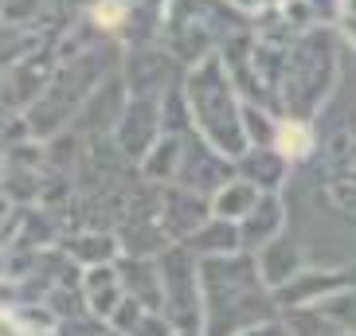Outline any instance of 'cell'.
Returning a JSON list of instances; mask_svg holds the SVG:
<instances>
[{
	"instance_id": "4fadbf2b",
	"label": "cell",
	"mask_w": 356,
	"mask_h": 336,
	"mask_svg": "<svg viewBox=\"0 0 356 336\" xmlns=\"http://www.w3.org/2000/svg\"><path fill=\"white\" fill-rule=\"evenodd\" d=\"M231 4H235V8H243L247 16H254V12H274L282 0H231Z\"/></svg>"
},
{
	"instance_id": "8992f818",
	"label": "cell",
	"mask_w": 356,
	"mask_h": 336,
	"mask_svg": "<svg viewBox=\"0 0 356 336\" xmlns=\"http://www.w3.org/2000/svg\"><path fill=\"white\" fill-rule=\"evenodd\" d=\"M239 168H243V180H251L259 192H278V184L286 180L290 160L278 149H247L239 157Z\"/></svg>"
},
{
	"instance_id": "7c38bea8",
	"label": "cell",
	"mask_w": 356,
	"mask_h": 336,
	"mask_svg": "<svg viewBox=\"0 0 356 336\" xmlns=\"http://www.w3.org/2000/svg\"><path fill=\"white\" fill-rule=\"evenodd\" d=\"M325 196H329V203H333L345 219L356 223V180L353 176H337L325 184Z\"/></svg>"
},
{
	"instance_id": "6da1fadb",
	"label": "cell",
	"mask_w": 356,
	"mask_h": 336,
	"mask_svg": "<svg viewBox=\"0 0 356 336\" xmlns=\"http://www.w3.org/2000/svg\"><path fill=\"white\" fill-rule=\"evenodd\" d=\"M188 94H192V110H196V126L208 137V145L223 160H239L251 149V141H247V129H243L239 86L231 78L227 63L204 59V67L192 74Z\"/></svg>"
},
{
	"instance_id": "7a4b0ae2",
	"label": "cell",
	"mask_w": 356,
	"mask_h": 336,
	"mask_svg": "<svg viewBox=\"0 0 356 336\" xmlns=\"http://www.w3.org/2000/svg\"><path fill=\"white\" fill-rule=\"evenodd\" d=\"M337 83V35L329 28H309L290 43L286 74L278 86V102L286 106V117H309L325 106Z\"/></svg>"
},
{
	"instance_id": "8fae6325",
	"label": "cell",
	"mask_w": 356,
	"mask_h": 336,
	"mask_svg": "<svg viewBox=\"0 0 356 336\" xmlns=\"http://www.w3.org/2000/svg\"><path fill=\"white\" fill-rule=\"evenodd\" d=\"M314 309H321L329 321H337L341 328H348V333L356 336V289L348 285V289H337L333 297H325L321 305H314Z\"/></svg>"
},
{
	"instance_id": "5bb4252c",
	"label": "cell",
	"mask_w": 356,
	"mask_h": 336,
	"mask_svg": "<svg viewBox=\"0 0 356 336\" xmlns=\"http://www.w3.org/2000/svg\"><path fill=\"white\" fill-rule=\"evenodd\" d=\"M243 336H293V333H290V325H274V321H262V325L247 328Z\"/></svg>"
},
{
	"instance_id": "277c9868",
	"label": "cell",
	"mask_w": 356,
	"mask_h": 336,
	"mask_svg": "<svg viewBox=\"0 0 356 336\" xmlns=\"http://www.w3.org/2000/svg\"><path fill=\"white\" fill-rule=\"evenodd\" d=\"M286 227V208L278 200V192H262V200L254 203V211L239 223V239L247 251H262L266 242H274Z\"/></svg>"
},
{
	"instance_id": "9a60e30c",
	"label": "cell",
	"mask_w": 356,
	"mask_h": 336,
	"mask_svg": "<svg viewBox=\"0 0 356 336\" xmlns=\"http://www.w3.org/2000/svg\"><path fill=\"white\" fill-rule=\"evenodd\" d=\"M337 28H341V35H345V40L356 47V16H341V20H337Z\"/></svg>"
},
{
	"instance_id": "9c48e42d",
	"label": "cell",
	"mask_w": 356,
	"mask_h": 336,
	"mask_svg": "<svg viewBox=\"0 0 356 336\" xmlns=\"http://www.w3.org/2000/svg\"><path fill=\"white\" fill-rule=\"evenodd\" d=\"M243 129H247V141L251 149H274V133H278V117L259 102L243 106Z\"/></svg>"
},
{
	"instance_id": "30bf717a",
	"label": "cell",
	"mask_w": 356,
	"mask_h": 336,
	"mask_svg": "<svg viewBox=\"0 0 356 336\" xmlns=\"http://www.w3.org/2000/svg\"><path fill=\"white\" fill-rule=\"evenodd\" d=\"M290 333L293 336H353L348 328H341L337 321H329V317L321 313V309H293L290 317Z\"/></svg>"
},
{
	"instance_id": "5b68a950",
	"label": "cell",
	"mask_w": 356,
	"mask_h": 336,
	"mask_svg": "<svg viewBox=\"0 0 356 336\" xmlns=\"http://www.w3.org/2000/svg\"><path fill=\"white\" fill-rule=\"evenodd\" d=\"M298 270H302V251H298L286 235H278L274 242H266V246L259 251V278H262V285H266L270 294L278 289V285L293 282Z\"/></svg>"
},
{
	"instance_id": "3957f363",
	"label": "cell",
	"mask_w": 356,
	"mask_h": 336,
	"mask_svg": "<svg viewBox=\"0 0 356 336\" xmlns=\"http://www.w3.org/2000/svg\"><path fill=\"white\" fill-rule=\"evenodd\" d=\"M348 278L345 270H305V274H298L293 282H286V285H278L274 289V305H282V309H309V305H321L325 297H333L337 289H348Z\"/></svg>"
},
{
	"instance_id": "2e32d148",
	"label": "cell",
	"mask_w": 356,
	"mask_h": 336,
	"mask_svg": "<svg viewBox=\"0 0 356 336\" xmlns=\"http://www.w3.org/2000/svg\"><path fill=\"white\" fill-rule=\"evenodd\" d=\"M337 12L341 16H356V0H337Z\"/></svg>"
},
{
	"instance_id": "52a82bcc",
	"label": "cell",
	"mask_w": 356,
	"mask_h": 336,
	"mask_svg": "<svg viewBox=\"0 0 356 336\" xmlns=\"http://www.w3.org/2000/svg\"><path fill=\"white\" fill-rule=\"evenodd\" d=\"M259 200H262V192L254 188L251 180L239 176V180H227V184L216 192V203H211V208H216V215H220V219L243 223L254 211V203H259Z\"/></svg>"
},
{
	"instance_id": "ba28073f",
	"label": "cell",
	"mask_w": 356,
	"mask_h": 336,
	"mask_svg": "<svg viewBox=\"0 0 356 336\" xmlns=\"http://www.w3.org/2000/svg\"><path fill=\"white\" fill-rule=\"evenodd\" d=\"M274 149L286 160H305L314 153V129L302 117H278V133H274Z\"/></svg>"
}]
</instances>
